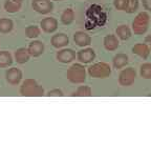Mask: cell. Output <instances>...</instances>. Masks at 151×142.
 <instances>
[{"label":"cell","mask_w":151,"mask_h":142,"mask_svg":"<svg viewBox=\"0 0 151 142\" xmlns=\"http://www.w3.org/2000/svg\"><path fill=\"white\" fill-rule=\"evenodd\" d=\"M129 4V0H113V5L118 11H126Z\"/></svg>","instance_id":"obj_26"},{"label":"cell","mask_w":151,"mask_h":142,"mask_svg":"<svg viewBox=\"0 0 151 142\" xmlns=\"http://www.w3.org/2000/svg\"><path fill=\"white\" fill-rule=\"evenodd\" d=\"M144 43H146V44L148 45L149 50H150V52H151V35H147L146 37H145Z\"/></svg>","instance_id":"obj_30"},{"label":"cell","mask_w":151,"mask_h":142,"mask_svg":"<svg viewBox=\"0 0 151 142\" xmlns=\"http://www.w3.org/2000/svg\"><path fill=\"white\" fill-rule=\"evenodd\" d=\"M131 28L127 25V24H121L116 28V34L118 36V38H120L121 40L125 41L128 40L130 37H131Z\"/></svg>","instance_id":"obj_18"},{"label":"cell","mask_w":151,"mask_h":142,"mask_svg":"<svg viewBox=\"0 0 151 142\" xmlns=\"http://www.w3.org/2000/svg\"><path fill=\"white\" fill-rule=\"evenodd\" d=\"M20 94L23 97H42L44 90L35 79H25L20 85Z\"/></svg>","instance_id":"obj_1"},{"label":"cell","mask_w":151,"mask_h":142,"mask_svg":"<svg viewBox=\"0 0 151 142\" xmlns=\"http://www.w3.org/2000/svg\"><path fill=\"white\" fill-rule=\"evenodd\" d=\"M149 23H150V16L148 12L139 13L132 21V32L135 35H143L148 31Z\"/></svg>","instance_id":"obj_3"},{"label":"cell","mask_w":151,"mask_h":142,"mask_svg":"<svg viewBox=\"0 0 151 142\" xmlns=\"http://www.w3.org/2000/svg\"><path fill=\"white\" fill-rule=\"evenodd\" d=\"M127 64H128V56L126 54L120 53V54H116V56L113 57L112 65L114 69L121 70L123 67H125Z\"/></svg>","instance_id":"obj_17"},{"label":"cell","mask_w":151,"mask_h":142,"mask_svg":"<svg viewBox=\"0 0 151 142\" xmlns=\"http://www.w3.org/2000/svg\"><path fill=\"white\" fill-rule=\"evenodd\" d=\"M54 1H64V0H54Z\"/></svg>","instance_id":"obj_31"},{"label":"cell","mask_w":151,"mask_h":142,"mask_svg":"<svg viewBox=\"0 0 151 142\" xmlns=\"http://www.w3.org/2000/svg\"><path fill=\"white\" fill-rule=\"evenodd\" d=\"M13 57L7 51H0V69H5L12 65Z\"/></svg>","instance_id":"obj_21"},{"label":"cell","mask_w":151,"mask_h":142,"mask_svg":"<svg viewBox=\"0 0 151 142\" xmlns=\"http://www.w3.org/2000/svg\"><path fill=\"white\" fill-rule=\"evenodd\" d=\"M41 33V28L37 25H28L25 28V36L29 39H34V38H37L38 36L40 35Z\"/></svg>","instance_id":"obj_24"},{"label":"cell","mask_w":151,"mask_h":142,"mask_svg":"<svg viewBox=\"0 0 151 142\" xmlns=\"http://www.w3.org/2000/svg\"><path fill=\"white\" fill-rule=\"evenodd\" d=\"M40 28L43 32L47 34L54 33L58 28V20L54 17H46L40 21Z\"/></svg>","instance_id":"obj_9"},{"label":"cell","mask_w":151,"mask_h":142,"mask_svg":"<svg viewBox=\"0 0 151 142\" xmlns=\"http://www.w3.org/2000/svg\"><path fill=\"white\" fill-rule=\"evenodd\" d=\"M103 44H104V47H105V50L106 51H109V52L116 51L119 47V45H120L118 36L113 35V34L105 36V37H104V40H103Z\"/></svg>","instance_id":"obj_14"},{"label":"cell","mask_w":151,"mask_h":142,"mask_svg":"<svg viewBox=\"0 0 151 142\" xmlns=\"http://www.w3.org/2000/svg\"><path fill=\"white\" fill-rule=\"evenodd\" d=\"M31 57V54H29L28 50L25 49V47H20V49L15 51V60L19 64L26 63Z\"/></svg>","instance_id":"obj_16"},{"label":"cell","mask_w":151,"mask_h":142,"mask_svg":"<svg viewBox=\"0 0 151 142\" xmlns=\"http://www.w3.org/2000/svg\"><path fill=\"white\" fill-rule=\"evenodd\" d=\"M17 1H19V2H22V0H17Z\"/></svg>","instance_id":"obj_32"},{"label":"cell","mask_w":151,"mask_h":142,"mask_svg":"<svg viewBox=\"0 0 151 142\" xmlns=\"http://www.w3.org/2000/svg\"><path fill=\"white\" fill-rule=\"evenodd\" d=\"M27 50L31 56L34 57V58L40 57L44 53V43L39 40H34L28 44Z\"/></svg>","instance_id":"obj_13"},{"label":"cell","mask_w":151,"mask_h":142,"mask_svg":"<svg viewBox=\"0 0 151 142\" xmlns=\"http://www.w3.org/2000/svg\"><path fill=\"white\" fill-rule=\"evenodd\" d=\"M139 74L141 77L144 79H151V63L145 62L139 67Z\"/></svg>","instance_id":"obj_25"},{"label":"cell","mask_w":151,"mask_h":142,"mask_svg":"<svg viewBox=\"0 0 151 142\" xmlns=\"http://www.w3.org/2000/svg\"><path fill=\"white\" fill-rule=\"evenodd\" d=\"M73 41L78 46H88L91 43V37L86 32L78 31L73 34Z\"/></svg>","instance_id":"obj_11"},{"label":"cell","mask_w":151,"mask_h":142,"mask_svg":"<svg viewBox=\"0 0 151 142\" xmlns=\"http://www.w3.org/2000/svg\"><path fill=\"white\" fill-rule=\"evenodd\" d=\"M77 58L81 63H90L96 59V52L91 47H86L79 51L77 54Z\"/></svg>","instance_id":"obj_10"},{"label":"cell","mask_w":151,"mask_h":142,"mask_svg":"<svg viewBox=\"0 0 151 142\" xmlns=\"http://www.w3.org/2000/svg\"><path fill=\"white\" fill-rule=\"evenodd\" d=\"M142 4L147 12L151 13V0H142Z\"/></svg>","instance_id":"obj_29"},{"label":"cell","mask_w":151,"mask_h":142,"mask_svg":"<svg viewBox=\"0 0 151 142\" xmlns=\"http://www.w3.org/2000/svg\"><path fill=\"white\" fill-rule=\"evenodd\" d=\"M137 78V73L133 67H126L122 70L119 75V83L122 86H130L134 83Z\"/></svg>","instance_id":"obj_5"},{"label":"cell","mask_w":151,"mask_h":142,"mask_svg":"<svg viewBox=\"0 0 151 142\" xmlns=\"http://www.w3.org/2000/svg\"><path fill=\"white\" fill-rule=\"evenodd\" d=\"M47 97H63L64 94L60 88H54L47 92V94H45Z\"/></svg>","instance_id":"obj_28"},{"label":"cell","mask_w":151,"mask_h":142,"mask_svg":"<svg viewBox=\"0 0 151 142\" xmlns=\"http://www.w3.org/2000/svg\"><path fill=\"white\" fill-rule=\"evenodd\" d=\"M32 7H33L34 11L42 15L50 14L54 9V4L50 0H33Z\"/></svg>","instance_id":"obj_6"},{"label":"cell","mask_w":151,"mask_h":142,"mask_svg":"<svg viewBox=\"0 0 151 142\" xmlns=\"http://www.w3.org/2000/svg\"><path fill=\"white\" fill-rule=\"evenodd\" d=\"M50 43L56 49H62V47L66 46L69 43V38L64 33L55 34V35H52V39H50Z\"/></svg>","instance_id":"obj_12"},{"label":"cell","mask_w":151,"mask_h":142,"mask_svg":"<svg viewBox=\"0 0 151 142\" xmlns=\"http://www.w3.org/2000/svg\"><path fill=\"white\" fill-rule=\"evenodd\" d=\"M66 77L73 84H81L86 80V70L81 63H73L66 72Z\"/></svg>","instance_id":"obj_2"},{"label":"cell","mask_w":151,"mask_h":142,"mask_svg":"<svg viewBox=\"0 0 151 142\" xmlns=\"http://www.w3.org/2000/svg\"><path fill=\"white\" fill-rule=\"evenodd\" d=\"M22 79V72L17 67H12L5 72V80L11 85H18Z\"/></svg>","instance_id":"obj_8"},{"label":"cell","mask_w":151,"mask_h":142,"mask_svg":"<svg viewBox=\"0 0 151 142\" xmlns=\"http://www.w3.org/2000/svg\"><path fill=\"white\" fill-rule=\"evenodd\" d=\"M4 9L7 13H11V14H14L20 11L21 9V2H19L17 0H5L4 4Z\"/></svg>","instance_id":"obj_19"},{"label":"cell","mask_w":151,"mask_h":142,"mask_svg":"<svg viewBox=\"0 0 151 142\" xmlns=\"http://www.w3.org/2000/svg\"><path fill=\"white\" fill-rule=\"evenodd\" d=\"M14 28V22L9 18H1L0 19V33L7 34L12 32Z\"/></svg>","instance_id":"obj_23"},{"label":"cell","mask_w":151,"mask_h":142,"mask_svg":"<svg viewBox=\"0 0 151 142\" xmlns=\"http://www.w3.org/2000/svg\"><path fill=\"white\" fill-rule=\"evenodd\" d=\"M88 75L92 78L105 79L111 74V67L106 62H97L90 65L87 69Z\"/></svg>","instance_id":"obj_4"},{"label":"cell","mask_w":151,"mask_h":142,"mask_svg":"<svg viewBox=\"0 0 151 142\" xmlns=\"http://www.w3.org/2000/svg\"><path fill=\"white\" fill-rule=\"evenodd\" d=\"M139 0H129V4L125 12L128 14H133L139 9Z\"/></svg>","instance_id":"obj_27"},{"label":"cell","mask_w":151,"mask_h":142,"mask_svg":"<svg viewBox=\"0 0 151 142\" xmlns=\"http://www.w3.org/2000/svg\"><path fill=\"white\" fill-rule=\"evenodd\" d=\"M56 59L61 63H70L76 59V52L71 49H62L57 52Z\"/></svg>","instance_id":"obj_7"},{"label":"cell","mask_w":151,"mask_h":142,"mask_svg":"<svg viewBox=\"0 0 151 142\" xmlns=\"http://www.w3.org/2000/svg\"><path fill=\"white\" fill-rule=\"evenodd\" d=\"M132 53L139 56L142 59L146 60L150 55V50L146 43H137L132 47Z\"/></svg>","instance_id":"obj_15"},{"label":"cell","mask_w":151,"mask_h":142,"mask_svg":"<svg viewBox=\"0 0 151 142\" xmlns=\"http://www.w3.org/2000/svg\"><path fill=\"white\" fill-rule=\"evenodd\" d=\"M73 97H90L92 96V90L88 85H80L76 92L71 94Z\"/></svg>","instance_id":"obj_22"},{"label":"cell","mask_w":151,"mask_h":142,"mask_svg":"<svg viewBox=\"0 0 151 142\" xmlns=\"http://www.w3.org/2000/svg\"><path fill=\"white\" fill-rule=\"evenodd\" d=\"M60 20L64 25H69L73 22L75 20V12L73 9H66L63 11V13L61 14Z\"/></svg>","instance_id":"obj_20"}]
</instances>
